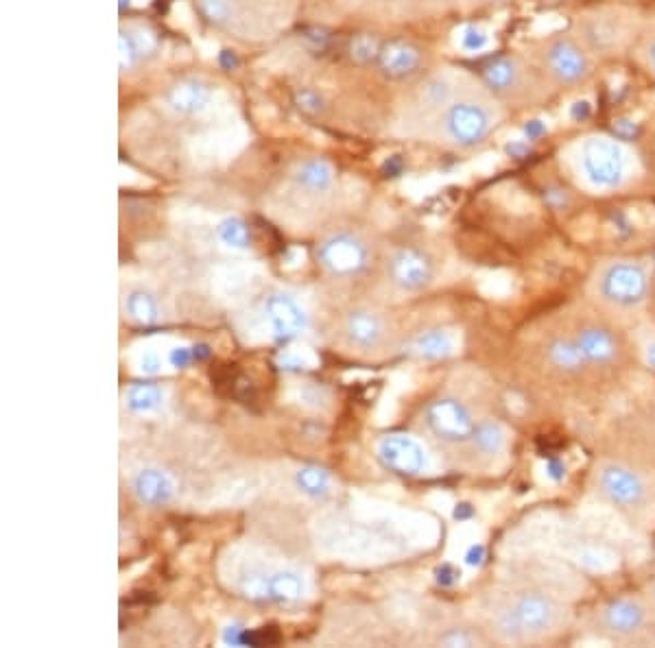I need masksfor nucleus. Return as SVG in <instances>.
Masks as SVG:
<instances>
[{
    "instance_id": "16",
    "label": "nucleus",
    "mask_w": 655,
    "mask_h": 648,
    "mask_svg": "<svg viewBox=\"0 0 655 648\" xmlns=\"http://www.w3.org/2000/svg\"><path fill=\"white\" fill-rule=\"evenodd\" d=\"M376 456L385 470L400 476H420L428 470V452L420 439L391 432L376 443Z\"/></svg>"
},
{
    "instance_id": "36",
    "label": "nucleus",
    "mask_w": 655,
    "mask_h": 648,
    "mask_svg": "<svg viewBox=\"0 0 655 648\" xmlns=\"http://www.w3.org/2000/svg\"><path fill=\"white\" fill-rule=\"evenodd\" d=\"M485 642H487V638H483L479 631L466 629V627L446 629L437 638V644H442V646H483Z\"/></svg>"
},
{
    "instance_id": "12",
    "label": "nucleus",
    "mask_w": 655,
    "mask_h": 648,
    "mask_svg": "<svg viewBox=\"0 0 655 648\" xmlns=\"http://www.w3.org/2000/svg\"><path fill=\"white\" fill-rule=\"evenodd\" d=\"M590 367L610 369L625 363L627 339L605 321H583L573 332Z\"/></svg>"
},
{
    "instance_id": "5",
    "label": "nucleus",
    "mask_w": 655,
    "mask_h": 648,
    "mask_svg": "<svg viewBox=\"0 0 655 648\" xmlns=\"http://www.w3.org/2000/svg\"><path fill=\"white\" fill-rule=\"evenodd\" d=\"M642 20L645 18L634 7L621 3L599 5L579 11L570 22V31L577 35L594 59L601 62V59H612L631 51Z\"/></svg>"
},
{
    "instance_id": "39",
    "label": "nucleus",
    "mask_w": 655,
    "mask_h": 648,
    "mask_svg": "<svg viewBox=\"0 0 655 648\" xmlns=\"http://www.w3.org/2000/svg\"><path fill=\"white\" fill-rule=\"evenodd\" d=\"M380 46H383V42H376L372 35H359V38L352 40L350 55L354 62H359V64H367V62H372V59L376 62Z\"/></svg>"
},
{
    "instance_id": "17",
    "label": "nucleus",
    "mask_w": 655,
    "mask_h": 648,
    "mask_svg": "<svg viewBox=\"0 0 655 648\" xmlns=\"http://www.w3.org/2000/svg\"><path fill=\"white\" fill-rule=\"evenodd\" d=\"M389 280L404 293H420L435 280V262L431 254L415 245L398 247L387 260Z\"/></svg>"
},
{
    "instance_id": "27",
    "label": "nucleus",
    "mask_w": 655,
    "mask_h": 648,
    "mask_svg": "<svg viewBox=\"0 0 655 648\" xmlns=\"http://www.w3.org/2000/svg\"><path fill=\"white\" fill-rule=\"evenodd\" d=\"M295 487L308 498L324 500L332 496V491H335V480H332V476L324 470V467L304 465L295 472Z\"/></svg>"
},
{
    "instance_id": "26",
    "label": "nucleus",
    "mask_w": 655,
    "mask_h": 648,
    "mask_svg": "<svg viewBox=\"0 0 655 648\" xmlns=\"http://www.w3.org/2000/svg\"><path fill=\"white\" fill-rule=\"evenodd\" d=\"M214 291L223 297L243 295L249 286L258 282V271L247 264H228L214 271Z\"/></svg>"
},
{
    "instance_id": "35",
    "label": "nucleus",
    "mask_w": 655,
    "mask_h": 648,
    "mask_svg": "<svg viewBox=\"0 0 655 648\" xmlns=\"http://www.w3.org/2000/svg\"><path fill=\"white\" fill-rule=\"evenodd\" d=\"M142 62H145V57H142L136 40L131 38L129 29L123 24L121 33H118V66H121L123 72H129L140 66Z\"/></svg>"
},
{
    "instance_id": "25",
    "label": "nucleus",
    "mask_w": 655,
    "mask_h": 648,
    "mask_svg": "<svg viewBox=\"0 0 655 648\" xmlns=\"http://www.w3.org/2000/svg\"><path fill=\"white\" fill-rule=\"evenodd\" d=\"M507 439L509 435L503 424L494 422V419H481L472 432L468 446L476 452V456L492 461L498 454L505 452Z\"/></svg>"
},
{
    "instance_id": "7",
    "label": "nucleus",
    "mask_w": 655,
    "mask_h": 648,
    "mask_svg": "<svg viewBox=\"0 0 655 648\" xmlns=\"http://www.w3.org/2000/svg\"><path fill=\"white\" fill-rule=\"evenodd\" d=\"M575 173L581 182L597 192L621 190L634 171L636 158L623 140L607 134H588L570 149Z\"/></svg>"
},
{
    "instance_id": "11",
    "label": "nucleus",
    "mask_w": 655,
    "mask_h": 648,
    "mask_svg": "<svg viewBox=\"0 0 655 648\" xmlns=\"http://www.w3.org/2000/svg\"><path fill=\"white\" fill-rule=\"evenodd\" d=\"M424 424L433 437H437L448 446H468L472 432L476 428V419L466 402L459 398H437L426 406Z\"/></svg>"
},
{
    "instance_id": "15",
    "label": "nucleus",
    "mask_w": 655,
    "mask_h": 648,
    "mask_svg": "<svg viewBox=\"0 0 655 648\" xmlns=\"http://www.w3.org/2000/svg\"><path fill=\"white\" fill-rule=\"evenodd\" d=\"M463 83H466V77L455 75V72L450 70H435L424 75L413 96L411 112L415 116V123H420L422 127L431 123V120L455 99Z\"/></svg>"
},
{
    "instance_id": "10",
    "label": "nucleus",
    "mask_w": 655,
    "mask_h": 648,
    "mask_svg": "<svg viewBox=\"0 0 655 648\" xmlns=\"http://www.w3.org/2000/svg\"><path fill=\"white\" fill-rule=\"evenodd\" d=\"M232 587L249 600H269V603H297L308 594V583L302 572L258 563L256 559L238 557L232 568Z\"/></svg>"
},
{
    "instance_id": "4",
    "label": "nucleus",
    "mask_w": 655,
    "mask_h": 648,
    "mask_svg": "<svg viewBox=\"0 0 655 648\" xmlns=\"http://www.w3.org/2000/svg\"><path fill=\"white\" fill-rule=\"evenodd\" d=\"M479 81L503 107H538L555 94L527 53H503L487 59Z\"/></svg>"
},
{
    "instance_id": "30",
    "label": "nucleus",
    "mask_w": 655,
    "mask_h": 648,
    "mask_svg": "<svg viewBox=\"0 0 655 648\" xmlns=\"http://www.w3.org/2000/svg\"><path fill=\"white\" fill-rule=\"evenodd\" d=\"M631 53H634L640 70L655 81V18L642 20L636 42L631 46Z\"/></svg>"
},
{
    "instance_id": "18",
    "label": "nucleus",
    "mask_w": 655,
    "mask_h": 648,
    "mask_svg": "<svg viewBox=\"0 0 655 648\" xmlns=\"http://www.w3.org/2000/svg\"><path fill=\"white\" fill-rule=\"evenodd\" d=\"M262 319L273 339H295L308 328V310L291 293H273L262 304Z\"/></svg>"
},
{
    "instance_id": "23",
    "label": "nucleus",
    "mask_w": 655,
    "mask_h": 648,
    "mask_svg": "<svg viewBox=\"0 0 655 648\" xmlns=\"http://www.w3.org/2000/svg\"><path fill=\"white\" fill-rule=\"evenodd\" d=\"M387 332V321L372 310H354L345 321V334L361 350H376L387 339Z\"/></svg>"
},
{
    "instance_id": "31",
    "label": "nucleus",
    "mask_w": 655,
    "mask_h": 648,
    "mask_svg": "<svg viewBox=\"0 0 655 648\" xmlns=\"http://www.w3.org/2000/svg\"><path fill=\"white\" fill-rule=\"evenodd\" d=\"M214 234H217V240L230 251H247L249 245H252V236H249V227L243 219L238 216H225L214 227Z\"/></svg>"
},
{
    "instance_id": "32",
    "label": "nucleus",
    "mask_w": 655,
    "mask_h": 648,
    "mask_svg": "<svg viewBox=\"0 0 655 648\" xmlns=\"http://www.w3.org/2000/svg\"><path fill=\"white\" fill-rule=\"evenodd\" d=\"M125 312L129 319H134L142 326H151L160 319V304L149 291H131L125 297Z\"/></svg>"
},
{
    "instance_id": "22",
    "label": "nucleus",
    "mask_w": 655,
    "mask_h": 648,
    "mask_svg": "<svg viewBox=\"0 0 655 648\" xmlns=\"http://www.w3.org/2000/svg\"><path fill=\"white\" fill-rule=\"evenodd\" d=\"M134 494L142 504L149 507H162L175 498L177 485L171 474H166L160 467H142L134 476Z\"/></svg>"
},
{
    "instance_id": "37",
    "label": "nucleus",
    "mask_w": 655,
    "mask_h": 648,
    "mask_svg": "<svg viewBox=\"0 0 655 648\" xmlns=\"http://www.w3.org/2000/svg\"><path fill=\"white\" fill-rule=\"evenodd\" d=\"M293 101H295L297 110H300L304 116H311V118L324 114V110H326L324 94L313 90V88H300L295 92Z\"/></svg>"
},
{
    "instance_id": "29",
    "label": "nucleus",
    "mask_w": 655,
    "mask_h": 648,
    "mask_svg": "<svg viewBox=\"0 0 655 648\" xmlns=\"http://www.w3.org/2000/svg\"><path fill=\"white\" fill-rule=\"evenodd\" d=\"M164 391L158 384H134L125 391V404L136 415H156L164 406Z\"/></svg>"
},
{
    "instance_id": "38",
    "label": "nucleus",
    "mask_w": 655,
    "mask_h": 648,
    "mask_svg": "<svg viewBox=\"0 0 655 648\" xmlns=\"http://www.w3.org/2000/svg\"><path fill=\"white\" fill-rule=\"evenodd\" d=\"M459 35V46L468 53H481L490 46V31H485L479 24H468V27L461 29Z\"/></svg>"
},
{
    "instance_id": "1",
    "label": "nucleus",
    "mask_w": 655,
    "mask_h": 648,
    "mask_svg": "<svg viewBox=\"0 0 655 648\" xmlns=\"http://www.w3.org/2000/svg\"><path fill=\"white\" fill-rule=\"evenodd\" d=\"M492 631L500 642L538 646L559 638L573 622L564 598L540 585H518L496 598L490 609Z\"/></svg>"
},
{
    "instance_id": "42",
    "label": "nucleus",
    "mask_w": 655,
    "mask_h": 648,
    "mask_svg": "<svg viewBox=\"0 0 655 648\" xmlns=\"http://www.w3.org/2000/svg\"><path fill=\"white\" fill-rule=\"evenodd\" d=\"M653 598H655V587H653Z\"/></svg>"
},
{
    "instance_id": "14",
    "label": "nucleus",
    "mask_w": 655,
    "mask_h": 648,
    "mask_svg": "<svg viewBox=\"0 0 655 648\" xmlns=\"http://www.w3.org/2000/svg\"><path fill=\"white\" fill-rule=\"evenodd\" d=\"M426 62L428 53L422 44L409 38H393L380 46L376 66L387 81L404 83L422 79L426 75Z\"/></svg>"
},
{
    "instance_id": "41",
    "label": "nucleus",
    "mask_w": 655,
    "mask_h": 648,
    "mask_svg": "<svg viewBox=\"0 0 655 648\" xmlns=\"http://www.w3.org/2000/svg\"><path fill=\"white\" fill-rule=\"evenodd\" d=\"M645 363L655 371V339L645 345Z\"/></svg>"
},
{
    "instance_id": "9",
    "label": "nucleus",
    "mask_w": 655,
    "mask_h": 648,
    "mask_svg": "<svg viewBox=\"0 0 655 648\" xmlns=\"http://www.w3.org/2000/svg\"><path fill=\"white\" fill-rule=\"evenodd\" d=\"M590 291L607 310L634 312L649 302L651 273L634 258L605 260L592 275Z\"/></svg>"
},
{
    "instance_id": "20",
    "label": "nucleus",
    "mask_w": 655,
    "mask_h": 648,
    "mask_svg": "<svg viewBox=\"0 0 655 648\" xmlns=\"http://www.w3.org/2000/svg\"><path fill=\"white\" fill-rule=\"evenodd\" d=\"M293 184L304 195H328V192L337 184V171L328 160L324 158H306L300 160L293 168Z\"/></svg>"
},
{
    "instance_id": "2",
    "label": "nucleus",
    "mask_w": 655,
    "mask_h": 648,
    "mask_svg": "<svg viewBox=\"0 0 655 648\" xmlns=\"http://www.w3.org/2000/svg\"><path fill=\"white\" fill-rule=\"evenodd\" d=\"M503 110L479 79H466L455 99L424 125V134L448 149L476 151L496 134Z\"/></svg>"
},
{
    "instance_id": "6",
    "label": "nucleus",
    "mask_w": 655,
    "mask_h": 648,
    "mask_svg": "<svg viewBox=\"0 0 655 648\" xmlns=\"http://www.w3.org/2000/svg\"><path fill=\"white\" fill-rule=\"evenodd\" d=\"M590 631L616 646H655V598L621 594L592 611Z\"/></svg>"
},
{
    "instance_id": "3",
    "label": "nucleus",
    "mask_w": 655,
    "mask_h": 648,
    "mask_svg": "<svg viewBox=\"0 0 655 648\" xmlns=\"http://www.w3.org/2000/svg\"><path fill=\"white\" fill-rule=\"evenodd\" d=\"M527 55L555 92L588 86L597 70V59L570 29L540 35L527 48Z\"/></svg>"
},
{
    "instance_id": "21",
    "label": "nucleus",
    "mask_w": 655,
    "mask_h": 648,
    "mask_svg": "<svg viewBox=\"0 0 655 648\" xmlns=\"http://www.w3.org/2000/svg\"><path fill=\"white\" fill-rule=\"evenodd\" d=\"M546 363L551 365L553 371L568 378H577L581 374H586L590 369L586 356H583L581 347L577 345L575 336H553V339L546 343Z\"/></svg>"
},
{
    "instance_id": "8",
    "label": "nucleus",
    "mask_w": 655,
    "mask_h": 648,
    "mask_svg": "<svg viewBox=\"0 0 655 648\" xmlns=\"http://www.w3.org/2000/svg\"><path fill=\"white\" fill-rule=\"evenodd\" d=\"M592 489L607 507L616 509L631 522L649 518L655 507V487L651 478L625 461H599L592 472Z\"/></svg>"
},
{
    "instance_id": "13",
    "label": "nucleus",
    "mask_w": 655,
    "mask_h": 648,
    "mask_svg": "<svg viewBox=\"0 0 655 648\" xmlns=\"http://www.w3.org/2000/svg\"><path fill=\"white\" fill-rule=\"evenodd\" d=\"M317 256L332 275L352 278V275H359L367 269L372 251H369L367 240L359 234L337 232L319 245Z\"/></svg>"
},
{
    "instance_id": "34",
    "label": "nucleus",
    "mask_w": 655,
    "mask_h": 648,
    "mask_svg": "<svg viewBox=\"0 0 655 648\" xmlns=\"http://www.w3.org/2000/svg\"><path fill=\"white\" fill-rule=\"evenodd\" d=\"M129 363H131V369H134L140 376H158L164 369V358L158 350H153V347L134 350L131 352Z\"/></svg>"
},
{
    "instance_id": "24",
    "label": "nucleus",
    "mask_w": 655,
    "mask_h": 648,
    "mask_svg": "<svg viewBox=\"0 0 655 648\" xmlns=\"http://www.w3.org/2000/svg\"><path fill=\"white\" fill-rule=\"evenodd\" d=\"M457 352V334L435 328L426 330L407 343V354L420 358V360H442Z\"/></svg>"
},
{
    "instance_id": "40",
    "label": "nucleus",
    "mask_w": 655,
    "mask_h": 648,
    "mask_svg": "<svg viewBox=\"0 0 655 648\" xmlns=\"http://www.w3.org/2000/svg\"><path fill=\"white\" fill-rule=\"evenodd\" d=\"M503 3H509V0H461V5L468 9H485V7H496Z\"/></svg>"
},
{
    "instance_id": "28",
    "label": "nucleus",
    "mask_w": 655,
    "mask_h": 648,
    "mask_svg": "<svg viewBox=\"0 0 655 648\" xmlns=\"http://www.w3.org/2000/svg\"><path fill=\"white\" fill-rule=\"evenodd\" d=\"M284 400L302 406L306 411H326L330 406V391L317 382H289Z\"/></svg>"
},
{
    "instance_id": "33",
    "label": "nucleus",
    "mask_w": 655,
    "mask_h": 648,
    "mask_svg": "<svg viewBox=\"0 0 655 648\" xmlns=\"http://www.w3.org/2000/svg\"><path fill=\"white\" fill-rule=\"evenodd\" d=\"M276 363L284 371H311L319 367V356L308 345L295 343L284 347V350L278 354Z\"/></svg>"
},
{
    "instance_id": "19",
    "label": "nucleus",
    "mask_w": 655,
    "mask_h": 648,
    "mask_svg": "<svg viewBox=\"0 0 655 648\" xmlns=\"http://www.w3.org/2000/svg\"><path fill=\"white\" fill-rule=\"evenodd\" d=\"M212 83L201 77H182L166 88L164 107L177 118H197L212 107Z\"/></svg>"
}]
</instances>
